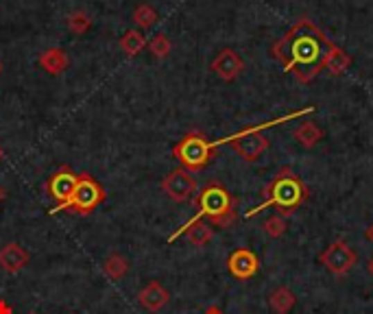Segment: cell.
Instances as JSON below:
<instances>
[{"label": "cell", "mask_w": 373, "mask_h": 314, "mask_svg": "<svg viewBox=\"0 0 373 314\" xmlns=\"http://www.w3.org/2000/svg\"><path fill=\"white\" fill-rule=\"evenodd\" d=\"M28 251L18 245V243H7L0 249V268L7 273H20L22 268L28 264Z\"/></svg>", "instance_id": "12"}, {"label": "cell", "mask_w": 373, "mask_h": 314, "mask_svg": "<svg viewBox=\"0 0 373 314\" xmlns=\"http://www.w3.org/2000/svg\"><path fill=\"white\" fill-rule=\"evenodd\" d=\"M182 236H186L192 245H197V247H205V245L210 243L212 238H214V229H212L210 225H205L203 220H199V223H192V225H188V223H186V225H184L182 229L175 232V234L168 238V243L177 241V238H182Z\"/></svg>", "instance_id": "13"}, {"label": "cell", "mask_w": 373, "mask_h": 314, "mask_svg": "<svg viewBox=\"0 0 373 314\" xmlns=\"http://www.w3.org/2000/svg\"><path fill=\"white\" fill-rule=\"evenodd\" d=\"M216 144L210 142L201 131H190L173 146V157L188 173H199L210 166Z\"/></svg>", "instance_id": "4"}, {"label": "cell", "mask_w": 373, "mask_h": 314, "mask_svg": "<svg viewBox=\"0 0 373 314\" xmlns=\"http://www.w3.org/2000/svg\"><path fill=\"white\" fill-rule=\"evenodd\" d=\"M133 22L140 28H151L157 22V13L151 5H138L133 9Z\"/></svg>", "instance_id": "21"}, {"label": "cell", "mask_w": 373, "mask_h": 314, "mask_svg": "<svg viewBox=\"0 0 373 314\" xmlns=\"http://www.w3.org/2000/svg\"><path fill=\"white\" fill-rule=\"evenodd\" d=\"M171 40L166 37V33H159L155 35L151 42H148V51H151L157 59H166L171 55Z\"/></svg>", "instance_id": "23"}, {"label": "cell", "mask_w": 373, "mask_h": 314, "mask_svg": "<svg viewBox=\"0 0 373 314\" xmlns=\"http://www.w3.org/2000/svg\"><path fill=\"white\" fill-rule=\"evenodd\" d=\"M203 314H225V312H223L220 308H216V306H212V308H207Z\"/></svg>", "instance_id": "25"}, {"label": "cell", "mask_w": 373, "mask_h": 314, "mask_svg": "<svg viewBox=\"0 0 373 314\" xmlns=\"http://www.w3.org/2000/svg\"><path fill=\"white\" fill-rule=\"evenodd\" d=\"M103 273L110 279H123L129 273V260L121 256V253H112V256H107L105 262H103Z\"/></svg>", "instance_id": "19"}, {"label": "cell", "mask_w": 373, "mask_h": 314, "mask_svg": "<svg viewBox=\"0 0 373 314\" xmlns=\"http://www.w3.org/2000/svg\"><path fill=\"white\" fill-rule=\"evenodd\" d=\"M286 229H288V223H286V216L281 214H273L264 220V234L271 238H281L286 234Z\"/></svg>", "instance_id": "22"}, {"label": "cell", "mask_w": 373, "mask_h": 314, "mask_svg": "<svg viewBox=\"0 0 373 314\" xmlns=\"http://www.w3.org/2000/svg\"><path fill=\"white\" fill-rule=\"evenodd\" d=\"M77 184H79V175L74 173L70 166H62L51 175L49 184H46V192H49V197L57 203L53 212H64V205L70 201Z\"/></svg>", "instance_id": "6"}, {"label": "cell", "mask_w": 373, "mask_h": 314, "mask_svg": "<svg viewBox=\"0 0 373 314\" xmlns=\"http://www.w3.org/2000/svg\"><path fill=\"white\" fill-rule=\"evenodd\" d=\"M349 66H352V55L334 44L330 55H327V59H325V70L330 74H334V77H340L342 72L349 70Z\"/></svg>", "instance_id": "16"}, {"label": "cell", "mask_w": 373, "mask_h": 314, "mask_svg": "<svg viewBox=\"0 0 373 314\" xmlns=\"http://www.w3.org/2000/svg\"><path fill=\"white\" fill-rule=\"evenodd\" d=\"M293 136H295V140L300 142L304 148H312V146H317L323 140L325 131L319 125H315V123H302L300 127L295 129Z\"/></svg>", "instance_id": "17"}, {"label": "cell", "mask_w": 373, "mask_h": 314, "mask_svg": "<svg viewBox=\"0 0 373 314\" xmlns=\"http://www.w3.org/2000/svg\"><path fill=\"white\" fill-rule=\"evenodd\" d=\"M319 262L334 275H347L354 268V264L358 262V258L352 251V247L342 241V238H338V241H334L323 253H319Z\"/></svg>", "instance_id": "7"}, {"label": "cell", "mask_w": 373, "mask_h": 314, "mask_svg": "<svg viewBox=\"0 0 373 314\" xmlns=\"http://www.w3.org/2000/svg\"><path fill=\"white\" fill-rule=\"evenodd\" d=\"M146 46H148V42H146V37L142 35V31H138V28H129V31L121 37V49H123V53L129 55V57L140 55Z\"/></svg>", "instance_id": "18"}, {"label": "cell", "mask_w": 373, "mask_h": 314, "mask_svg": "<svg viewBox=\"0 0 373 314\" xmlns=\"http://www.w3.org/2000/svg\"><path fill=\"white\" fill-rule=\"evenodd\" d=\"M3 197H5V190H3V188H0V201H3Z\"/></svg>", "instance_id": "28"}, {"label": "cell", "mask_w": 373, "mask_h": 314, "mask_svg": "<svg viewBox=\"0 0 373 314\" xmlns=\"http://www.w3.org/2000/svg\"><path fill=\"white\" fill-rule=\"evenodd\" d=\"M0 159H3V148H0Z\"/></svg>", "instance_id": "30"}, {"label": "cell", "mask_w": 373, "mask_h": 314, "mask_svg": "<svg viewBox=\"0 0 373 314\" xmlns=\"http://www.w3.org/2000/svg\"><path fill=\"white\" fill-rule=\"evenodd\" d=\"M37 62H40V66L46 70L49 74L57 77V74H62V72L68 68L70 59H68V55H66L64 49H49V51H44V53L40 55Z\"/></svg>", "instance_id": "14"}, {"label": "cell", "mask_w": 373, "mask_h": 314, "mask_svg": "<svg viewBox=\"0 0 373 314\" xmlns=\"http://www.w3.org/2000/svg\"><path fill=\"white\" fill-rule=\"evenodd\" d=\"M0 314H13V308L5 302V299H0Z\"/></svg>", "instance_id": "24"}, {"label": "cell", "mask_w": 373, "mask_h": 314, "mask_svg": "<svg viewBox=\"0 0 373 314\" xmlns=\"http://www.w3.org/2000/svg\"><path fill=\"white\" fill-rule=\"evenodd\" d=\"M332 46L334 42H330L315 22L310 18H300L271 46V57L300 83H310L325 68V59Z\"/></svg>", "instance_id": "1"}, {"label": "cell", "mask_w": 373, "mask_h": 314, "mask_svg": "<svg viewBox=\"0 0 373 314\" xmlns=\"http://www.w3.org/2000/svg\"><path fill=\"white\" fill-rule=\"evenodd\" d=\"M308 194H310L308 186L288 166H284V168H279V173L271 179V184L266 186L264 201L253 209H249L247 218L262 212L266 207H275L277 214L290 216L295 209H300L308 201Z\"/></svg>", "instance_id": "2"}, {"label": "cell", "mask_w": 373, "mask_h": 314, "mask_svg": "<svg viewBox=\"0 0 373 314\" xmlns=\"http://www.w3.org/2000/svg\"><path fill=\"white\" fill-rule=\"evenodd\" d=\"M295 304H297V297L286 286H279L268 295V308H271L275 314H288L295 308Z\"/></svg>", "instance_id": "15"}, {"label": "cell", "mask_w": 373, "mask_h": 314, "mask_svg": "<svg viewBox=\"0 0 373 314\" xmlns=\"http://www.w3.org/2000/svg\"><path fill=\"white\" fill-rule=\"evenodd\" d=\"M168 302H171V293L159 281H148L138 293V304L148 312H159Z\"/></svg>", "instance_id": "11"}, {"label": "cell", "mask_w": 373, "mask_h": 314, "mask_svg": "<svg viewBox=\"0 0 373 314\" xmlns=\"http://www.w3.org/2000/svg\"><path fill=\"white\" fill-rule=\"evenodd\" d=\"M68 28L72 33H77V35H83L89 31V26H92V18L87 16V13L83 9H77V11H72L70 16H68Z\"/></svg>", "instance_id": "20"}, {"label": "cell", "mask_w": 373, "mask_h": 314, "mask_svg": "<svg viewBox=\"0 0 373 314\" xmlns=\"http://www.w3.org/2000/svg\"><path fill=\"white\" fill-rule=\"evenodd\" d=\"M28 314H37V312H28Z\"/></svg>", "instance_id": "31"}, {"label": "cell", "mask_w": 373, "mask_h": 314, "mask_svg": "<svg viewBox=\"0 0 373 314\" xmlns=\"http://www.w3.org/2000/svg\"><path fill=\"white\" fill-rule=\"evenodd\" d=\"M227 271L241 281L251 279L253 275H258L260 271V260L258 256L247 247H241L232 251V256L227 258Z\"/></svg>", "instance_id": "9"}, {"label": "cell", "mask_w": 373, "mask_h": 314, "mask_svg": "<svg viewBox=\"0 0 373 314\" xmlns=\"http://www.w3.org/2000/svg\"><path fill=\"white\" fill-rule=\"evenodd\" d=\"M367 271H369V275L373 277V258L369 260V264H367Z\"/></svg>", "instance_id": "27"}, {"label": "cell", "mask_w": 373, "mask_h": 314, "mask_svg": "<svg viewBox=\"0 0 373 314\" xmlns=\"http://www.w3.org/2000/svg\"><path fill=\"white\" fill-rule=\"evenodd\" d=\"M212 70L218 79L223 81H236L238 77L243 74L245 70V62H243V57L238 55L234 49H223L216 57H214V62H212Z\"/></svg>", "instance_id": "10"}, {"label": "cell", "mask_w": 373, "mask_h": 314, "mask_svg": "<svg viewBox=\"0 0 373 314\" xmlns=\"http://www.w3.org/2000/svg\"><path fill=\"white\" fill-rule=\"evenodd\" d=\"M197 214L188 220V225L199 220H210L218 229H229L236 220V199L234 194L218 182H210L195 194Z\"/></svg>", "instance_id": "3"}, {"label": "cell", "mask_w": 373, "mask_h": 314, "mask_svg": "<svg viewBox=\"0 0 373 314\" xmlns=\"http://www.w3.org/2000/svg\"><path fill=\"white\" fill-rule=\"evenodd\" d=\"M103 201H105V190H103V186L92 175H79V184L74 188L70 201L64 205V209L79 216H87L92 214Z\"/></svg>", "instance_id": "5"}, {"label": "cell", "mask_w": 373, "mask_h": 314, "mask_svg": "<svg viewBox=\"0 0 373 314\" xmlns=\"http://www.w3.org/2000/svg\"><path fill=\"white\" fill-rule=\"evenodd\" d=\"M365 236H367V241H369V243H373V225L365 232Z\"/></svg>", "instance_id": "26"}, {"label": "cell", "mask_w": 373, "mask_h": 314, "mask_svg": "<svg viewBox=\"0 0 373 314\" xmlns=\"http://www.w3.org/2000/svg\"><path fill=\"white\" fill-rule=\"evenodd\" d=\"M162 190L175 203H186L197 194V179L186 168H175L162 179Z\"/></svg>", "instance_id": "8"}, {"label": "cell", "mask_w": 373, "mask_h": 314, "mask_svg": "<svg viewBox=\"0 0 373 314\" xmlns=\"http://www.w3.org/2000/svg\"><path fill=\"white\" fill-rule=\"evenodd\" d=\"M3 70H5V66H3V62H0V74H3Z\"/></svg>", "instance_id": "29"}]
</instances>
